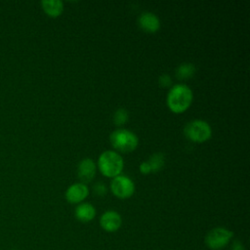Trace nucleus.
I'll return each instance as SVG.
<instances>
[{
	"instance_id": "39448f33",
	"label": "nucleus",
	"mask_w": 250,
	"mask_h": 250,
	"mask_svg": "<svg viewBox=\"0 0 250 250\" xmlns=\"http://www.w3.org/2000/svg\"><path fill=\"white\" fill-rule=\"evenodd\" d=\"M184 132L189 140L197 143L205 142L212 134L210 125L202 119H193L187 123Z\"/></svg>"
},
{
	"instance_id": "9d476101",
	"label": "nucleus",
	"mask_w": 250,
	"mask_h": 250,
	"mask_svg": "<svg viewBox=\"0 0 250 250\" xmlns=\"http://www.w3.org/2000/svg\"><path fill=\"white\" fill-rule=\"evenodd\" d=\"M78 177L81 179L82 183H86L91 181L96 172V164L91 158H84L82 159L77 167Z\"/></svg>"
},
{
	"instance_id": "2eb2a0df",
	"label": "nucleus",
	"mask_w": 250,
	"mask_h": 250,
	"mask_svg": "<svg viewBox=\"0 0 250 250\" xmlns=\"http://www.w3.org/2000/svg\"><path fill=\"white\" fill-rule=\"evenodd\" d=\"M128 118H129V113L125 108H118L117 110H115L113 114V122L116 125L124 124L125 122H127Z\"/></svg>"
},
{
	"instance_id": "ddd939ff",
	"label": "nucleus",
	"mask_w": 250,
	"mask_h": 250,
	"mask_svg": "<svg viewBox=\"0 0 250 250\" xmlns=\"http://www.w3.org/2000/svg\"><path fill=\"white\" fill-rule=\"evenodd\" d=\"M195 71V66L190 62H184L180 64L176 69L177 77L181 79H187L190 77Z\"/></svg>"
},
{
	"instance_id": "9b49d317",
	"label": "nucleus",
	"mask_w": 250,
	"mask_h": 250,
	"mask_svg": "<svg viewBox=\"0 0 250 250\" xmlns=\"http://www.w3.org/2000/svg\"><path fill=\"white\" fill-rule=\"evenodd\" d=\"M74 215L76 219L82 223H88L96 216V209L94 205L88 202H82L75 208Z\"/></svg>"
},
{
	"instance_id": "6e6552de",
	"label": "nucleus",
	"mask_w": 250,
	"mask_h": 250,
	"mask_svg": "<svg viewBox=\"0 0 250 250\" xmlns=\"http://www.w3.org/2000/svg\"><path fill=\"white\" fill-rule=\"evenodd\" d=\"M89 194V188L84 183H75L65 190V198L68 202L79 203Z\"/></svg>"
},
{
	"instance_id": "7ed1b4c3",
	"label": "nucleus",
	"mask_w": 250,
	"mask_h": 250,
	"mask_svg": "<svg viewBox=\"0 0 250 250\" xmlns=\"http://www.w3.org/2000/svg\"><path fill=\"white\" fill-rule=\"evenodd\" d=\"M109 141L116 149L124 152L132 151L138 146L137 135L128 129L114 130L109 136Z\"/></svg>"
},
{
	"instance_id": "f257e3e1",
	"label": "nucleus",
	"mask_w": 250,
	"mask_h": 250,
	"mask_svg": "<svg viewBox=\"0 0 250 250\" xmlns=\"http://www.w3.org/2000/svg\"><path fill=\"white\" fill-rule=\"evenodd\" d=\"M192 91L186 84H176L172 86L167 95V104L176 113L185 111L191 104Z\"/></svg>"
},
{
	"instance_id": "4468645a",
	"label": "nucleus",
	"mask_w": 250,
	"mask_h": 250,
	"mask_svg": "<svg viewBox=\"0 0 250 250\" xmlns=\"http://www.w3.org/2000/svg\"><path fill=\"white\" fill-rule=\"evenodd\" d=\"M146 162L148 163L149 167H150V170L151 172H154V171H157L159 170L163 164H164V155L160 152H157V153H154L152 154L148 160H146Z\"/></svg>"
},
{
	"instance_id": "1a4fd4ad",
	"label": "nucleus",
	"mask_w": 250,
	"mask_h": 250,
	"mask_svg": "<svg viewBox=\"0 0 250 250\" xmlns=\"http://www.w3.org/2000/svg\"><path fill=\"white\" fill-rule=\"evenodd\" d=\"M138 21H139L140 26L144 30L149 31V32L156 31L160 26L159 18L151 12L142 13L138 19Z\"/></svg>"
},
{
	"instance_id": "20e7f679",
	"label": "nucleus",
	"mask_w": 250,
	"mask_h": 250,
	"mask_svg": "<svg viewBox=\"0 0 250 250\" xmlns=\"http://www.w3.org/2000/svg\"><path fill=\"white\" fill-rule=\"evenodd\" d=\"M233 236V232L224 227H216L209 230L205 236L204 242L211 250H221L225 248Z\"/></svg>"
},
{
	"instance_id": "f03ea898",
	"label": "nucleus",
	"mask_w": 250,
	"mask_h": 250,
	"mask_svg": "<svg viewBox=\"0 0 250 250\" xmlns=\"http://www.w3.org/2000/svg\"><path fill=\"white\" fill-rule=\"evenodd\" d=\"M98 165L104 176L115 177L123 169V158L114 150H105L101 153Z\"/></svg>"
},
{
	"instance_id": "a211bd4d",
	"label": "nucleus",
	"mask_w": 250,
	"mask_h": 250,
	"mask_svg": "<svg viewBox=\"0 0 250 250\" xmlns=\"http://www.w3.org/2000/svg\"><path fill=\"white\" fill-rule=\"evenodd\" d=\"M229 250H245V247L239 240H234L231 243V246H230Z\"/></svg>"
},
{
	"instance_id": "dca6fc26",
	"label": "nucleus",
	"mask_w": 250,
	"mask_h": 250,
	"mask_svg": "<svg viewBox=\"0 0 250 250\" xmlns=\"http://www.w3.org/2000/svg\"><path fill=\"white\" fill-rule=\"evenodd\" d=\"M106 190H107L106 186L102 182H98L94 185V191L96 194H98L100 196L104 195L106 193Z\"/></svg>"
},
{
	"instance_id": "0eeeda50",
	"label": "nucleus",
	"mask_w": 250,
	"mask_h": 250,
	"mask_svg": "<svg viewBox=\"0 0 250 250\" xmlns=\"http://www.w3.org/2000/svg\"><path fill=\"white\" fill-rule=\"evenodd\" d=\"M122 224L120 214L114 210H107L100 218V226L107 232H114L119 229Z\"/></svg>"
},
{
	"instance_id": "6ab92c4d",
	"label": "nucleus",
	"mask_w": 250,
	"mask_h": 250,
	"mask_svg": "<svg viewBox=\"0 0 250 250\" xmlns=\"http://www.w3.org/2000/svg\"><path fill=\"white\" fill-rule=\"evenodd\" d=\"M140 170H141V172L144 173V174H147V173H150V172H151L150 167H149V165H148V163H147L146 161H144V162L141 163V165H140Z\"/></svg>"
},
{
	"instance_id": "423d86ee",
	"label": "nucleus",
	"mask_w": 250,
	"mask_h": 250,
	"mask_svg": "<svg viewBox=\"0 0 250 250\" xmlns=\"http://www.w3.org/2000/svg\"><path fill=\"white\" fill-rule=\"evenodd\" d=\"M110 188L114 195L119 198H128L135 191L134 182L127 176L117 175L110 183Z\"/></svg>"
},
{
	"instance_id": "f3484780",
	"label": "nucleus",
	"mask_w": 250,
	"mask_h": 250,
	"mask_svg": "<svg viewBox=\"0 0 250 250\" xmlns=\"http://www.w3.org/2000/svg\"><path fill=\"white\" fill-rule=\"evenodd\" d=\"M158 82L162 87H166V86H170L172 83L171 77L168 74H161L158 78Z\"/></svg>"
},
{
	"instance_id": "f8f14e48",
	"label": "nucleus",
	"mask_w": 250,
	"mask_h": 250,
	"mask_svg": "<svg viewBox=\"0 0 250 250\" xmlns=\"http://www.w3.org/2000/svg\"><path fill=\"white\" fill-rule=\"evenodd\" d=\"M41 5L50 17H58L63 10V3L61 0H42Z\"/></svg>"
}]
</instances>
